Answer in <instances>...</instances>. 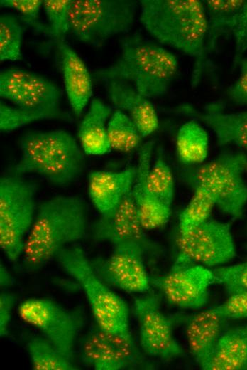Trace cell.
<instances>
[{"label": "cell", "instance_id": "6da1fadb", "mask_svg": "<svg viewBox=\"0 0 247 370\" xmlns=\"http://www.w3.org/2000/svg\"><path fill=\"white\" fill-rule=\"evenodd\" d=\"M140 21L160 44L193 58L191 85L199 83L205 68L207 19L199 0H141Z\"/></svg>", "mask_w": 247, "mask_h": 370}, {"label": "cell", "instance_id": "7a4b0ae2", "mask_svg": "<svg viewBox=\"0 0 247 370\" xmlns=\"http://www.w3.org/2000/svg\"><path fill=\"white\" fill-rule=\"evenodd\" d=\"M88 226L87 205L81 196L57 195L43 201L25 241L24 268L40 269L60 250L83 240Z\"/></svg>", "mask_w": 247, "mask_h": 370}, {"label": "cell", "instance_id": "3957f363", "mask_svg": "<svg viewBox=\"0 0 247 370\" xmlns=\"http://www.w3.org/2000/svg\"><path fill=\"white\" fill-rule=\"evenodd\" d=\"M121 54L110 66L97 70V80L132 83L148 98L164 95L178 70L176 56L170 51L134 32L120 41Z\"/></svg>", "mask_w": 247, "mask_h": 370}, {"label": "cell", "instance_id": "277c9868", "mask_svg": "<svg viewBox=\"0 0 247 370\" xmlns=\"http://www.w3.org/2000/svg\"><path fill=\"white\" fill-rule=\"evenodd\" d=\"M21 156L10 171L21 176L38 175L57 186L77 179L84 171L85 158L81 147L62 130L24 134L20 140Z\"/></svg>", "mask_w": 247, "mask_h": 370}, {"label": "cell", "instance_id": "5b68a950", "mask_svg": "<svg viewBox=\"0 0 247 370\" xmlns=\"http://www.w3.org/2000/svg\"><path fill=\"white\" fill-rule=\"evenodd\" d=\"M246 173L247 154L226 150L209 162L184 166L178 175L191 188L206 190L222 213L238 219L247 204Z\"/></svg>", "mask_w": 247, "mask_h": 370}, {"label": "cell", "instance_id": "8992f818", "mask_svg": "<svg viewBox=\"0 0 247 370\" xmlns=\"http://www.w3.org/2000/svg\"><path fill=\"white\" fill-rule=\"evenodd\" d=\"M55 259L81 287L99 327L115 334H131L126 302L99 278L81 246H68Z\"/></svg>", "mask_w": 247, "mask_h": 370}, {"label": "cell", "instance_id": "52a82bcc", "mask_svg": "<svg viewBox=\"0 0 247 370\" xmlns=\"http://www.w3.org/2000/svg\"><path fill=\"white\" fill-rule=\"evenodd\" d=\"M36 186L12 173L0 179V246L16 263L22 256L25 241L35 216Z\"/></svg>", "mask_w": 247, "mask_h": 370}, {"label": "cell", "instance_id": "ba28073f", "mask_svg": "<svg viewBox=\"0 0 247 370\" xmlns=\"http://www.w3.org/2000/svg\"><path fill=\"white\" fill-rule=\"evenodd\" d=\"M138 3L131 0H72L70 31L79 41L100 47L132 28Z\"/></svg>", "mask_w": 247, "mask_h": 370}, {"label": "cell", "instance_id": "9c48e42d", "mask_svg": "<svg viewBox=\"0 0 247 370\" xmlns=\"http://www.w3.org/2000/svg\"><path fill=\"white\" fill-rule=\"evenodd\" d=\"M17 311L24 322L40 331L73 361L76 341L86 322L82 310L65 308L49 298L32 297L21 302Z\"/></svg>", "mask_w": 247, "mask_h": 370}, {"label": "cell", "instance_id": "30bf717a", "mask_svg": "<svg viewBox=\"0 0 247 370\" xmlns=\"http://www.w3.org/2000/svg\"><path fill=\"white\" fill-rule=\"evenodd\" d=\"M177 245L180 256L207 267L226 264L236 255L231 225L212 218L179 228Z\"/></svg>", "mask_w": 247, "mask_h": 370}, {"label": "cell", "instance_id": "8fae6325", "mask_svg": "<svg viewBox=\"0 0 247 370\" xmlns=\"http://www.w3.org/2000/svg\"><path fill=\"white\" fill-rule=\"evenodd\" d=\"M133 311L140 346L146 355L170 361L183 354V349L173 334L172 322L161 310L158 295L151 290L136 297Z\"/></svg>", "mask_w": 247, "mask_h": 370}, {"label": "cell", "instance_id": "7c38bea8", "mask_svg": "<svg viewBox=\"0 0 247 370\" xmlns=\"http://www.w3.org/2000/svg\"><path fill=\"white\" fill-rule=\"evenodd\" d=\"M82 362L94 370H125L145 366L132 335L104 330L95 322L79 345Z\"/></svg>", "mask_w": 247, "mask_h": 370}, {"label": "cell", "instance_id": "4fadbf2b", "mask_svg": "<svg viewBox=\"0 0 247 370\" xmlns=\"http://www.w3.org/2000/svg\"><path fill=\"white\" fill-rule=\"evenodd\" d=\"M171 305L182 309L199 310L207 304L209 287L216 283L212 270L178 256L165 275L150 281Z\"/></svg>", "mask_w": 247, "mask_h": 370}, {"label": "cell", "instance_id": "5bb4252c", "mask_svg": "<svg viewBox=\"0 0 247 370\" xmlns=\"http://www.w3.org/2000/svg\"><path fill=\"white\" fill-rule=\"evenodd\" d=\"M145 231L138 217L131 191L123 199L111 216H100L91 226L93 240L107 242L113 247L138 248L146 257L156 259L163 253V249L148 236Z\"/></svg>", "mask_w": 247, "mask_h": 370}, {"label": "cell", "instance_id": "9a60e30c", "mask_svg": "<svg viewBox=\"0 0 247 370\" xmlns=\"http://www.w3.org/2000/svg\"><path fill=\"white\" fill-rule=\"evenodd\" d=\"M0 96L18 107H60L62 92L52 80L21 68H8L0 73Z\"/></svg>", "mask_w": 247, "mask_h": 370}, {"label": "cell", "instance_id": "2e32d148", "mask_svg": "<svg viewBox=\"0 0 247 370\" xmlns=\"http://www.w3.org/2000/svg\"><path fill=\"white\" fill-rule=\"evenodd\" d=\"M145 258L138 248L116 246L113 247L108 258L90 261L97 274L108 285L127 293L144 294L149 291L150 284Z\"/></svg>", "mask_w": 247, "mask_h": 370}, {"label": "cell", "instance_id": "e0dca14e", "mask_svg": "<svg viewBox=\"0 0 247 370\" xmlns=\"http://www.w3.org/2000/svg\"><path fill=\"white\" fill-rule=\"evenodd\" d=\"M172 112L203 122L214 133L219 146L233 144L247 154V110L225 112L224 104L216 102L206 105L203 110L183 103L173 108Z\"/></svg>", "mask_w": 247, "mask_h": 370}, {"label": "cell", "instance_id": "ac0fdd59", "mask_svg": "<svg viewBox=\"0 0 247 370\" xmlns=\"http://www.w3.org/2000/svg\"><path fill=\"white\" fill-rule=\"evenodd\" d=\"M227 321L218 306L200 311L189 319L185 336L190 352L201 369H208Z\"/></svg>", "mask_w": 247, "mask_h": 370}, {"label": "cell", "instance_id": "d6986e66", "mask_svg": "<svg viewBox=\"0 0 247 370\" xmlns=\"http://www.w3.org/2000/svg\"><path fill=\"white\" fill-rule=\"evenodd\" d=\"M153 147V140L148 141L141 146L131 190L138 217L146 231L163 227L171 214V206L154 197L146 188V176L151 166Z\"/></svg>", "mask_w": 247, "mask_h": 370}, {"label": "cell", "instance_id": "ffe728a7", "mask_svg": "<svg viewBox=\"0 0 247 370\" xmlns=\"http://www.w3.org/2000/svg\"><path fill=\"white\" fill-rule=\"evenodd\" d=\"M136 166L120 171H92L88 178L90 200L101 216H111L123 199L131 191Z\"/></svg>", "mask_w": 247, "mask_h": 370}, {"label": "cell", "instance_id": "44dd1931", "mask_svg": "<svg viewBox=\"0 0 247 370\" xmlns=\"http://www.w3.org/2000/svg\"><path fill=\"white\" fill-rule=\"evenodd\" d=\"M106 84L113 105L119 110L128 113L143 137L149 136L158 129V115L149 98L126 81L111 80Z\"/></svg>", "mask_w": 247, "mask_h": 370}, {"label": "cell", "instance_id": "7402d4cb", "mask_svg": "<svg viewBox=\"0 0 247 370\" xmlns=\"http://www.w3.org/2000/svg\"><path fill=\"white\" fill-rule=\"evenodd\" d=\"M57 47L68 100L75 115L80 117L92 95L91 75L82 59L65 41Z\"/></svg>", "mask_w": 247, "mask_h": 370}, {"label": "cell", "instance_id": "603a6c76", "mask_svg": "<svg viewBox=\"0 0 247 370\" xmlns=\"http://www.w3.org/2000/svg\"><path fill=\"white\" fill-rule=\"evenodd\" d=\"M112 107L101 100H92L89 110L83 117L78 137L83 151L91 155H101L111 149L107 136L106 122L111 117Z\"/></svg>", "mask_w": 247, "mask_h": 370}, {"label": "cell", "instance_id": "cb8c5ba5", "mask_svg": "<svg viewBox=\"0 0 247 370\" xmlns=\"http://www.w3.org/2000/svg\"><path fill=\"white\" fill-rule=\"evenodd\" d=\"M207 370H247V324L225 329Z\"/></svg>", "mask_w": 247, "mask_h": 370}, {"label": "cell", "instance_id": "d4e9b609", "mask_svg": "<svg viewBox=\"0 0 247 370\" xmlns=\"http://www.w3.org/2000/svg\"><path fill=\"white\" fill-rule=\"evenodd\" d=\"M244 0H207L205 8L207 30L205 58L215 51L221 37L231 35L235 18L242 9Z\"/></svg>", "mask_w": 247, "mask_h": 370}, {"label": "cell", "instance_id": "484cf974", "mask_svg": "<svg viewBox=\"0 0 247 370\" xmlns=\"http://www.w3.org/2000/svg\"><path fill=\"white\" fill-rule=\"evenodd\" d=\"M176 152L183 166L202 164L209 152L207 132L197 121L192 120L183 124L176 138Z\"/></svg>", "mask_w": 247, "mask_h": 370}, {"label": "cell", "instance_id": "4316f807", "mask_svg": "<svg viewBox=\"0 0 247 370\" xmlns=\"http://www.w3.org/2000/svg\"><path fill=\"white\" fill-rule=\"evenodd\" d=\"M72 120L70 115L60 107L51 109H25L0 102V130L9 132L31 123L41 120Z\"/></svg>", "mask_w": 247, "mask_h": 370}, {"label": "cell", "instance_id": "83f0119b", "mask_svg": "<svg viewBox=\"0 0 247 370\" xmlns=\"http://www.w3.org/2000/svg\"><path fill=\"white\" fill-rule=\"evenodd\" d=\"M33 370H78L73 361L65 356L44 336L31 338L26 344Z\"/></svg>", "mask_w": 247, "mask_h": 370}, {"label": "cell", "instance_id": "f1b7e54d", "mask_svg": "<svg viewBox=\"0 0 247 370\" xmlns=\"http://www.w3.org/2000/svg\"><path fill=\"white\" fill-rule=\"evenodd\" d=\"M107 136L111 149L124 153L137 149L143 138L130 117L119 110L107 123Z\"/></svg>", "mask_w": 247, "mask_h": 370}, {"label": "cell", "instance_id": "f546056e", "mask_svg": "<svg viewBox=\"0 0 247 370\" xmlns=\"http://www.w3.org/2000/svg\"><path fill=\"white\" fill-rule=\"evenodd\" d=\"M148 192L168 206H172L175 192L172 171L162 154L150 166L146 181Z\"/></svg>", "mask_w": 247, "mask_h": 370}, {"label": "cell", "instance_id": "4dcf8cb0", "mask_svg": "<svg viewBox=\"0 0 247 370\" xmlns=\"http://www.w3.org/2000/svg\"><path fill=\"white\" fill-rule=\"evenodd\" d=\"M24 25L20 18L11 14L0 16V60H21V39Z\"/></svg>", "mask_w": 247, "mask_h": 370}, {"label": "cell", "instance_id": "1f68e13d", "mask_svg": "<svg viewBox=\"0 0 247 370\" xmlns=\"http://www.w3.org/2000/svg\"><path fill=\"white\" fill-rule=\"evenodd\" d=\"M179 218V228L195 226L208 220L216 206L213 197L204 189L196 187Z\"/></svg>", "mask_w": 247, "mask_h": 370}, {"label": "cell", "instance_id": "d6a6232c", "mask_svg": "<svg viewBox=\"0 0 247 370\" xmlns=\"http://www.w3.org/2000/svg\"><path fill=\"white\" fill-rule=\"evenodd\" d=\"M72 0H45L43 6L48 21L50 39L54 43L65 41L70 31L69 10Z\"/></svg>", "mask_w": 247, "mask_h": 370}, {"label": "cell", "instance_id": "836d02e7", "mask_svg": "<svg viewBox=\"0 0 247 370\" xmlns=\"http://www.w3.org/2000/svg\"><path fill=\"white\" fill-rule=\"evenodd\" d=\"M3 7L11 8L21 15L18 16L24 26L31 28L38 34L50 36L48 25L40 20V10L43 6L41 0H1Z\"/></svg>", "mask_w": 247, "mask_h": 370}, {"label": "cell", "instance_id": "e575fe53", "mask_svg": "<svg viewBox=\"0 0 247 370\" xmlns=\"http://www.w3.org/2000/svg\"><path fill=\"white\" fill-rule=\"evenodd\" d=\"M216 283L222 285L228 296L247 290V261L212 270Z\"/></svg>", "mask_w": 247, "mask_h": 370}, {"label": "cell", "instance_id": "d590c367", "mask_svg": "<svg viewBox=\"0 0 247 370\" xmlns=\"http://www.w3.org/2000/svg\"><path fill=\"white\" fill-rule=\"evenodd\" d=\"M231 36L235 42V54L233 64L236 68L239 61L243 58V53L247 51V1L237 14Z\"/></svg>", "mask_w": 247, "mask_h": 370}, {"label": "cell", "instance_id": "8d00e7d4", "mask_svg": "<svg viewBox=\"0 0 247 370\" xmlns=\"http://www.w3.org/2000/svg\"><path fill=\"white\" fill-rule=\"evenodd\" d=\"M218 307L228 320L247 318V290L229 295Z\"/></svg>", "mask_w": 247, "mask_h": 370}, {"label": "cell", "instance_id": "74e56055", "mask_svg": "<svg viewBox=\"0 0 247 370\" xmlns=\"http://www.w3.org/2000/svg\"><path fill=\"white\" fill-rule=\"evenodd\" d=\"M237 67L239 68V75L229 87L226 95L235 104L247 105V58H243Z\"/></svg>", "mask_w": 247, "mask_h": 370}, {"label": "cell", "instance_id": "f35d334b", "mask_svg": "<svg viewBox=\"0 0 247 370\" xmlns=\"http://www.w3.org/2000/svg\"><path fill=\"white\" fill-rule=\"evenodd\" d=\"M16 301V295L3 292L0 295V335L6 337L9 334L12 312Z\"/></svg>", "mask_w": 247, "mask_h": 370}, {"label": "cell", "instance_id": "ab89813d", "mask_svg": "<svg viewBox=\"0 0 247 370\" xmlns=\"http://www.w3.org/2000/svg\"><path fill=\"white\" fill-rule=\"evenodd\" d=\"M13 284V279L7 268L4 264L0 265V285L1 287L11 286Z\"/></svg>", "mask_w": 247, "mask_h": 370}, {"label": "cell", "instance_id": "60d3db41", "mask_svg": "<svg viewBox=\"0 0 247 370\" xmlns=\"http://www.w3.org/2000/svg\"><path fill=\"white\" fill-rule=\"evenodd\" d=\"M246 236H247V227H246Z\"/></svg>", "mask_w": 247, "mask_h": 370}]
</instances>
